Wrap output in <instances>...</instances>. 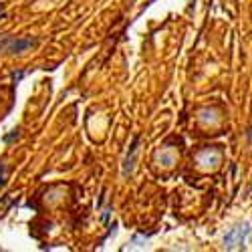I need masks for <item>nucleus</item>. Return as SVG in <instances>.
Wrapping results in <instances>:
<instances>
[{"label":"nucleus","instance_id":"obj_1","mask_svg":"<svg viewBox=\"0 0 252 252\" xmlns=\"http://www.w3.org/2000/svg\"><path fill=\"white\" fill-rule=\"evenodd\" d=\"M250 234V228L248 226H238V228H234L232 232H230L228 236H226V246L228 248H238V246H242V242H246V236Z\"/></svg>","mask_w":252,"mask_h":252},{"label":"nucleus","instance_id":"obj_2","mask_svg":"<svg viewBox=\"0 0 252 252\" xmlns=\"http://www.w3.org/2000/svg\"><path fill=\"white\" fill-rule=\"evenodd\" d=\"M2 178H4V165H0V184H2Z\"/></svg>","mask_w":252,"mask_h":252}]
</instances>
